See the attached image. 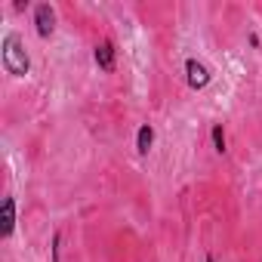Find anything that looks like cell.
I'll return each mask as SVG.
<instances>
[{
	"mask_svg": "<svg viewBox=\"0 0 262 262\" xmlns=\"http://www.w3.org/2000/svg\"><path fill=\"white\" fill-rule=\"evenodd\" d=\"M151 142H155V129H151L148 123H142V126H139V133H136V148H139V155H148Z\"/></svg>",
	"mask_w": 262,
	"mask_h": 262,
	"instance_id": "8992f818",
	"label": "cell"
},
{
	"mask_svg": "<svg viewBox=\"0 0 262 262\" xmlns=\"http://www.w3.org/2000/svg\"><path fill=\"white\" fill-rule=\"evenodd\" d=\"M13 228H16V201L13 198H4V237H10L13 234Z\"/></svg>",
	"mask_w": 262,
	"mask_h": 262,
	"instance_id": "5b68a950",
	"label": "cell"
},
{
	"mask_svg": "<svg viewBox=\"0 0 262 262\" xmlns=\"http://www.w3.org/2000/svg\"><path fill=\"white\" fill-rule=\"evenodd\" d=\"M96 65L102 68V71H111L114 68V43L111 40H102V43H96Z\"/></svg>",
	"mask_w": 262,
	"mask_h": 262,
	"instance_id": "277c9868",
	"label": "cell"
},
{
	"mask_svg": "<svg viewBox=\"0 0 262 262\" xmlns=\"http://www.w3.org/2000/svg\"><path fill=\"white\" fill-rule=\"evenodd\" d=\"M0 59H4L7 74H13V77H25L28 68H31L28 53L22 50V43H19L16 34H7V37H4V43H0Z\"/></svg>",
	"mask_w": 262,
	"mask_h": 262,
	"instance_id": "6da1fadb",
	"label": "cell"
},
{
	"mask_svg": "<svg viewBox=\"0 0 262 262\" xmlns=\"http://www.w3.org/2000/svg\"><path fill=\"white\" fill-rule=\"evenodd\" d=\"M213 145H216V151H219V155L225 151V133H222V126H219V123L213 126Z\"/></svg>",
	"mask_w": 262,
	"mask_h": 262,
	"instance_id": "52a82bcc",
	"label": "cell"
},
{
	"mask_svg": "<svg viewBox=\"0 0 262 262\" xmlns=\"http://www.w3.org/2000/svg\"><path fill=\"white\" fill-rule=\"evenodd\" d=\"M185 74H188V83H191L194 90H201V86L210 83V71H207L198 59H188V62H185Z\"/></svg>",
	"mask_w": 262,
	"mask_h": 262,
	"instance_id": "3957f363",
	"label": "cell"
},
{
	"mask_svg": "<svg viewBox=\"0 0 262 262\" xmlns=\"http://www.w3.org/2000/svg\"><path fill=\"white\" fill-rule=\"evenodd\" d=\"M34 25H37V34H53V28H56V13L50 10V4H40L37 10H34Z\"/></svg>",
	"mask_w": 262,
	"mask_h": 262,
	"instance_id": "7a4b0ae2",
	"label": "cell"
}]
</instances>
